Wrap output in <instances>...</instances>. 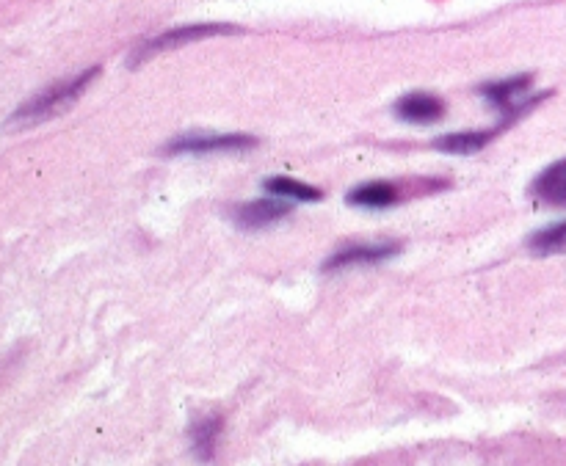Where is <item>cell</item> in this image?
Here are the masks:
<instances>
[{
    "instance_id": "1",
    "label": "cell",
    "mask_w": 566,
    "mask_h": 466,
    "mask_svg": "<svg viewBox=\"0 0 566 466\" xmlns=\"http://www.w3.org/2000/svg\"><path fill=\"white\" fill-rule=\"evenodd\" d=\"M100 75V67L78 72L75 78L58 80L53 86H47L39 94H34L31 100H25L9 119H6V130H28V127L42 125L50 119H58L61 114H67L72 105L83 97V91L92 86Z\"/></svg>"
},
{
    "instance_id": "2",
    "label": "cell",
    "mask_w": 566,
    "mask_h": 466,
    "mask_svg": "<svg viewBox=\"0 0 566 466\" xmlns=\"http://www.w3.org/2000/svg\"><path fill=\"white\" fill-rule=\"evenodd\" d=\"M238 28L235 25H224V23H202V25H183V28H174V31H166V34L152 36L150 42L133 53L130 58V67H139L150 58L161 56V53H169V50H180V47L191 45V42H202V39H213V36H227L235 34Z\"/></svg>"
},
{
    "instance_id": "3",
    "label": "cell",
    "mask_w": 566,
    "mask_h": 466,
    "mask_svg": "<svg viewBox=\"0 0 566 466\" xmlns=\"http://www.w3.org/2000/svg\"><path fill=\"white\" fill-rule=\"evenodd\" d=\"M257 138L241 133H191L166 144V155H216V152H243L252 149Z\"/></svg>"
},
{
    "instance_id": "4",
    "label": "cell",
    "mask_w": 566,
    "mask_h": 466,
    "mask_svg": "<svg viewBox=\"0 0 566 466\" xmlns=\"http://www.w3.org/2000/svg\"><path fill=\"white\" fill-rule=\"evenodd\" d=\"M398 243L393 240H384V243H348V246H340V249L326 257L324 271L335 273V271H348V268H362V265H379V262L390 260L398 254Z\"/></svg>"
},
{
    "instance_id": "5",
    "label": "cell",
    "mask_w": 566,
    "mask_h": 466,
    "mask_svg": "<svg viewBox=\"0 0 566 466\" xmlns=\"http://www.w3.org/2000/svg\"><path fill=\"white\" fill-rule=\"evenodd\" d=\"M290 213H293V205H288V199H255V202L235 207L232 221L241 229H263L277 224Z\"/></svg>"
},
{
    "instance_id": "6",
    "label": "cell",
    "mask_w": 566,
    "mask_h": 466,
    "mask_svg": "<svg viewBox=\"0 0 566 466\" xmlns=\"http://www.w3.org/2000/svg\"><path fill=\"white\" fill-rule=\"evenodd\" d=\"M395 116L409 125H434L445 116V103L428 91H412L395 103Z\"/></svg>"
},
{
    "instance_id": "7",
    "label": "cell",
    "mask_w": 566,
    "mask_h": 466,
    "mask_svg": "<svg viewBox=\"0 0 566 466\" xmlns=\"http://www.w3.org/2000/svg\"><path fill=\"white\" fill-rule=\"evenodd\" d=\"M533 199L547 207L566 205V158L555 160L533 180Z\"/></svg>"
},
{
    "instance_id": "8",
    "label": "cell",
    "mask_w": 566,
    "mask_h": 466,
    "mask_svg": "<svg viewBox=\"0 0 566 466\" xmlns=\"http://www.w3.org/2000/svg\"><path fill=\"white\" fill-rule=\"evenodd\" d=\"M395 202H398V191H395V185L384 180L362 182L359 188L348 194V205L362 207V210H387Z\"/></svg>"
},
{
    "instance_id": "9",
    "label": "cell",
    "mask_w": 566,
    "mask_h": 466,
    "mask_svg": "<svg viewBox=\"0 0 566 466\" xmlns=\"http://www.w3.org/2000/svg\"><path fill=\"white\" fill-rule=\"evenodd\" d=\"M500 133V127L495 130H464V133H451V136H442L434 144L439 152H448V155H475Z\"/></svg>"
},
{
    "instance_id": "10",
    "label": "cell",
    "mask_w": 566,
    "mask_h": 466,
    "mask_svg": "<svg viewBox=\"0 0 566 466\" xmlns=\"http://www.w3.org/2000/svg\"><path fill=\"white\" fill-rule=\"evenodd\" d=\"M268 194H274L277 199H288V202H321V191L312 188L310 182L293 180V177H268L266 182Z\"/></svg>"
},
{
    "instance_id": "11",
    "label": "cell",
    "mask_w": 566,
    "mask_h": 466,
    "mask_svg": "<svg viewBox=\"0 0 566 466\" xmlns=\"http://www.w3.org/2000/svg\"><path fill=\"white\" fill-rule=\"evenodd\" d=\"M219 436H221L219 414H210V417H202V420L194 422V428H191V447H194L197 458H202V461H210L213 453H216Z\"/></svg>"
},
{
    "instance_id": "12",
    "label": "cell",
    "mask_w": 566,
    "mask_h": 466,
    "mask_svg": "<svg viewBox=\"0 0 566 466\" xmlns=\"http://www.w3.org/2000/svg\"><path fill=\"white\" fill-rule=\"evenodd\" d=\"M528 249L536 257H553V254H564L566 251V221L542 227L539 232H533L528 240Z\"/></svg>"
}]
</instances>
